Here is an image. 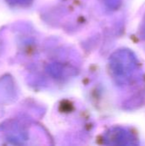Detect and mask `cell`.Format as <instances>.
<instances>
[{
    "instance_id": "obj_2",
    "label": "cell",
    "mask_w": 145,
    "mask_h": 146,
    "mask_svg": "<svg viewBox=\"0 0 145 146\" xmlns=\"http://www.w3.org/2000/svg\"><path fill=\"white\" fill-rule=\"evenodd\" d=\"M103 143L109 145H136L138 144L136 136L122 127H113L103 136Z\"/></svg>"
},
{
    "instance_id": "obj_3",
    "label": "cell",
    "mask_w": 145,
    "mask_h": 146,
    "mask_svg": "<svg viewBox=\"0 0 145 146\" xmlns=\"http://www.w3.org/2000/svg\"><path fill=\"white\" fill-rule=\"evenodd\" d=\"M13 5H26L31 3L32 0H7Z\"/></svg>"
},
{
    "instance_id": "obj_4",
    "label": "cell",
    "mask_w": 145,
    "mask_h": 146,
    "mask_svg": "<svg viewBox=\"0 0 145 146\" xmlns=\"http://www.w3.org/2000/svg\"><path fill=\"white\" fill-rule=\"evenodd\" d=\"M105 3L108 4L109 8H116L120 3V0H105Z\"/></svg>"
},
{
    "instance_id": "obj_1",
    "label": "cell",
    "mask_w": 145,
    "mask_h": 146,
    "mask_svg": "<svg viewBox=\"0 0 145 146\" xmlns=\"http://www.w3.org/2000/svg\"><path fill=\"white\" fill-rule=\"evenodd\" d=\"M109 70L117 84L127 85L138 74V59L129 50H116L109 58Z\"/></svg>"
}]
</instances>
